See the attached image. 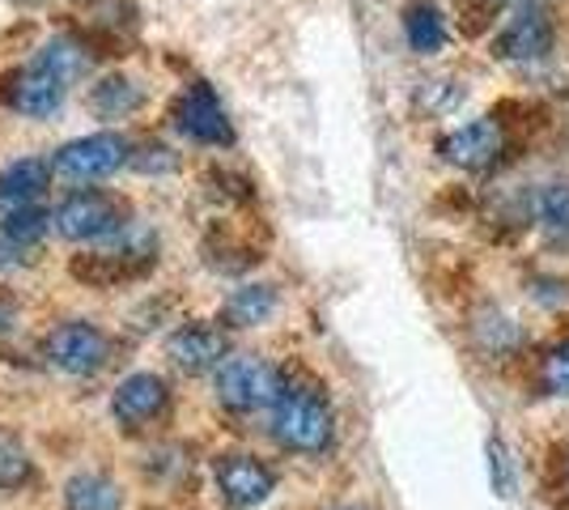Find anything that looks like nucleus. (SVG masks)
<instances>
[{
    "label": "nucleus",
    "mask_w": 569,
    "mask_h": 510,
    "mask_svg": "<svg viewBox=\"0 0 569 510\" xmlns=\"http://www.w3.org/2000/svg\"><path fill=\"white\" fill-rule=\"evenodd\" d=\"M332 404L315 383H284L277 404H272V438L284 451L298 456H319L332 447Z\"/></svg>",
    "instance_id": "1"
},
{
    "label": "nucleus",
    "mask_w": 569,
    "mask_h": 510,
    "mask_svg": "<svg viewBox=\"0 0 569 510\" xmlns=\"http://www.w3.org/2000/svg\"><path fill=\"white\" fill-rule=\"evenodd\" d=\"M153 260H158V234L123 226L119 234H111V243L102 251L72 260V277L86 281V286H116V281H132V277L149 272Z\"/></svg>",
    "instance_id": "2"
},
{
    "label": "nucleus",
    "mask_w": 569,
    "mask_h": 510,
    "mask_svg": "<svg viewBox=\"0 0 569 510\" xmlns=\"http://www.w3.org/2000/svg\"><path fill=\"white\" fill-rule=\"evenodd\" d=\"M217 400L230 409V413H256V409H268L277 404L281 396V374L263 358H251V353H234L217 366Z\"/></svg>",
    "instance_id": "3"
},
{
    "label": "nucleus",
    "mask_w": 569,
    "mask_h": 510,
    "mask_svg": "<svg viewBox=\"0 0 569 510\" xmlns=\"http://www.w3.org/2000/svg\"><path fill=\"white\" fill-rule=\"evenodd\" d=\"M128 162H132L128 137H119V132H94V137H81V141H69V146L60 149L56 162H51V174L64 179V183H94V179L116 174Z\"/></svg>",
    "instance_id": "4"
},
{
    "label": "nucleus",
    "mask_w": 569,
    "mask_h": 510,
    "mask_svg": "<svg viewBox=\"0 0 569 510\" xmlns=\"http://www.w3.org/2000/svg\"><path fill=\"white\" fill-rule=\"evenodd\" d=\"M128 226V204L111 192H81L69 196L60 209H56V230L72 239V243H98V239H111Z\"/></svg>",
    "instance_id": "5"
},
{
    "label": "nucleus",
    "mask_w": 569,
    "mask_h": 510,
    "mask_svg": "<svg viewBox=\"0 0 569 510\" xmlns=\"http://www.w3.org/2000/svg\"><path fill=\"white\" fill-rule=\"evenodd\" d=\"M48 358L64 374H94L107 362V337L86 319H69L48 337Z\"/></svg>",
    "instance_id": "6"
},
{
    "label": "nucleus",
    "mask_w": 569,
    "mask_h": 510,
    "mask_svg": "<svg viewBox=\"0 0 569 510\" xmlns=\"http://www.w3.org/2000/svg\"><path fill=\"white\" fill-rule=\"evenodd\" d=\"M217 489H221L230 510H256L277 489V477L256 456H221L217 460Z\"/></svg>",
    "instance_id": "7"
},
{
    "label": "nucleus",
    "mask_w": 569,
    "mask_h": 510,
    "mask_svg": "<svg viewBox=\"0 0 569 510\" xmlns=\"http://www.w3.org/2000/svg\"><path fill=\"white\" fill-rule=\"evenodd\" d=\"M174 123H179L183 137L200 141V146H230V141H234V128H230L226 111H221V102H217V94L204 86V81L191 86L188 94L179 98Z\"/></svg>",
    "instance_id": "8"
},
{
    "label": "nucleus",
    "mask_w": 569,
    "mask_h": 510,
    "mask_svg": "<svg viewBox=\"0 0 569 510\" xmlns=\"http://www.w3.org/2000/svg\"><path fill=\"white\" fill-rule=\"evenodd\" d=\"M167 400H170L167 379H162V374H149V370H137V374H128L116 388V396H111V417H116L119 426L137 430V426H149L153 417H162Z\"/></svg>",
    "instance_id": "9"
},
{
    "label": "nucleus",
    "mask_w": 569,
    "mask_h": 510,
    "mask_svg": "<svg viewBox=\"0 0 569 510\" xmlns=\"http://www.w3.org/2000/svg\"><path fill=\"white\" fill-rule=\"evenodd\" d=\"M167 358L183 374H204V370H217V366L230 358V340L221 328H209V323H188L179 332L167 337Z\"/></svg>",
    "instance_id": "10"
},
{
    "label": "nucleus",
    "mask_w": 569,
    "mask_h": 510,
    "mask_svg": "<svg viewBox=\"0 0 569 510\" xmlns=\"http://www.w3.org/2000/svg\"><path fill=\"white\" fill-rule=\"evenodd\" d=\"M501 146H506L501 123L472 120V123H463V128H455V132H447V137L438 141V153H442L451 167L485 170V167H493V162H498Z\"/></svg>",
    "instance_id": "11"
},
{
    "label": "nucleus",
    "mask_w": 569,
    "mask_h": 510,
    "mask_svg": "<svg viewBox=\"0 0 569 510\" xmlns=\"http://www.w3.org/2000/svg\"><path fill=\"white\" fill-rule=\"evenodd\" d=\"M9 102H13V111H22L30 120H48V116L60 111V102H64V81L51 77L48 69H39V64L30 60L22 73L13 77Z\"/></svg>",
    "instance_id": "12"
},
{
    "label": "nucleus",
    "mask_w": 569,
    "mask_h": 510,
    "mask_svg": "<svg viewBox=\"0 0 569 510\" xmlns=\"http://www.w3.org/2000/svg\"><path fill=\"white\" fill-rule=\"evenodd\" d=\"M552 26L540 9H522L515 22L506 26L498 34V56L506 60H545L548 51H552Z\"/></svg>",
    "instance_id": "13"
},
{
    "label": "nucleus",
    "mask_w": 569,
    "mask_h": 510,
    "mask_svg": "<svg viewBox=\"0 0 569 510\" xmlns=\"http://www.w3.org/2000/svg\"><path fill=\"white\" fill-rule=\"evenodd\" d=\"M403 34L417 56H438L447 48V18L438 13V4L412 0V4H403Z\"/></svg>",
    "instance_id": "14"
},
{
    "label": "nucleus",
    "mask_w": 569,
    "mask_h": 510,
    "mask_svg": "<svg viewBox=\"0 0 569 510\" xmlns=\"http://www.w3.org/2000/svg\"><path fill=\"white\" fill-rule=\"evenodd\" d=\"M51 167L43 158H18L13 167L0 170V200L4 204H30L34 196L48 188Z\"/></svg>",
    "instance_id": "15"
},
{
    "label": "nucleus",
    "mask_w": 569,
    "mask_h": 510,
    "mask_svg": "<svg viewBox=\"0 0 569 510\" xmlns=\"http://www.w3.org/2000/svg\"><path fill=\"white\" fill-rule=\"evenodd\" d=\"M64 507L69 510H119L123 507V493L111 477L102 472H77L69 486H64Z\"/></svg>",
    "instance_id": "16"
},
{
    "label": "nucleus",
    "mask_w": 569,
    "mask_h": 510,
    "mask_svg": "<svg viewBox=\"0 0 569 510\" xmlns=\"http://www.w3.org/2000/svg\"><path fill=\"white\" fill-rule=\"evenodd\" d=\"M277 311V290L272 286H242L226 298V311L221 319L230 323V328H256L263 319Z\"/></svg>",
    "instance_id": "17"
},
{
    "label": "nucleus",
    "mask_w": 569,
    "mask_h": 510,
    "mask_svg": "<svg viewBox=\"0 0 569 510\" xmlns=\"http://www.w3.org/2000/svg\"><path fill=\"white\" fill-rule=\"evenodd\" d=\"M137 107H141V90L128 77H107V81H98L94 94H90V111H94L98 120H123Z\"/></svg>",
    "instance_id": "18"
},
{
    "label": "nucleus",
    "mask_w": 569,
    "mask_h": 510,
    "mask_svg": "<svg viewBox=\"0 0 569 510\" xmlns=\"http://www.w3.org/2000/svg\"><path fill=\"white\" fill-rule=\"evenodd\" d=\"M34 64L48 69L51 77H60V81L69 86V81L90 73V51L81 48V43H72V39H51L48 48L34 56Z\"/></svg>",
    "instance_id": "19"
},
{
    "label": "nucleus",
    "mask_w": 569,
    "mask_h": 510,
    "mask_svg": "<svg viewBox=\"0 0 569 510\" xmlns=\"http://www.w3.org/2000/svg\"><path fill=\"white\" fill-rule=\"evenodd\" d=\"M48 226H56V218H48V209H39V204H13L4 213V221H0V234L18 247H34L48 234Z\"/></svg>",
    "instance_id": "20"
},
{
    "label": "nucleus",
    "mask_w": 569,
    "mask_h": 510,
    "mask_svg": "<svg viewBox=\"0 0 569 510\" xmlns=\"http://www.w3.org/2000/svg\"><path fill=\"white\" fill-rule=\"evenodd\" d=\"M30 481V460L13 438H0V489H18Z\"/></svg>",
    "instance_id": "21"
},
{
    "label": "nucleus",
    "mask_w": 569,
    "mask_h": 510,
    "mask_svg": "<svg viewBox=\"0 0 569 510\" xmlns=\"http://www.w3.org/2000/svg\"><path fill=\"white\" fill-rule=\"evenodd\" d=\"M540 379L552 396H569V340H561L557 349L545 353V366H540Z\"/></svg>",
    "instance_id": "22"
},
{
    "label": "nucleus",
    "mask_w": 569,
    "mask_h": 510,
    "mask_svg": "<svg viewBox=\"0 0 569 510\" xmlns=\"http://www.w3.org/2000/svg\"><path fill=\"white\" fill-rule=\"evenodd\" d=\"M489 477H493V493L501 498L515 493V468H510V451L501 438H489Z\"/></svg>",
    "instance_id": "23"
},
{
    "label": "nucleus",
    "mask_w": 569,
    "mask_h": 510,
    "mask_svg": "<svg viewBox=\"0 0 569 510\" xmlns=\"http://www.w3.org/2000/svg\"><path fill=\"white\" fill-rule=\"evenodd\" d=\"M540 221L557 234H569V188H548L540 196Z\"/></svg>",
    "instance_id": "24"
},
{
    "label": "nucleus",
    "mask_w": 569,
    "mask_h": 510,
    "mask_svg": "<svg viewBox=\"0 0 569 510\" xmlns=\"http://www.w3.org/2000/svg\"><path fill=\"white\" fill-rule=\"evenodd\" d=\"M144 153H149V158H132L141 170H170V167H174V158H162L167 149H144Z\"/></svg>",
    "instance_id": "25"
},
{
    "label": "nucleus",
    "mask_w": 569,
    "mask_h": 510,
    "mask_svg": "<svg viewBox=\"0 0 569 510\" xmlns=\"http://www.w3.org/2000/svg\"><path fill=\"white\" fill-rule=\"evenodd\" d=\"M22 264V256H18V243H9L4 234H0V268H13Z\"/></svg>",
    "instance_id": "26"
},
{
    "label": "nucleus",
    "mask_w": 569,
    "mask_h": 510,
    "mask_svg": "<svg viewBox=\"0 0 569 510\" xmlns=\"http://www.w3.org/2000/svg\"><path fill=\"white\" fill-rule=\"evenodd\" d=\"M13 319H18L13 302H0V332H9V328H13Z\"/></svg>",
    "instance_id": "27"
},
{
    "label": "nucleus",
    "mask_w": 569,
    "mask_h": 510,
    "mask_svg": "<svg viewBox=\"0 0 569 510\" xmlns=\"http://www.w3.org/2000/svg\"><path fill=\"white\" fill-rule=\"evenodd\" d=\"M336 510H353V507H336Z\"/></svg>",
    "instance_id": "28"
}]
</instances>
